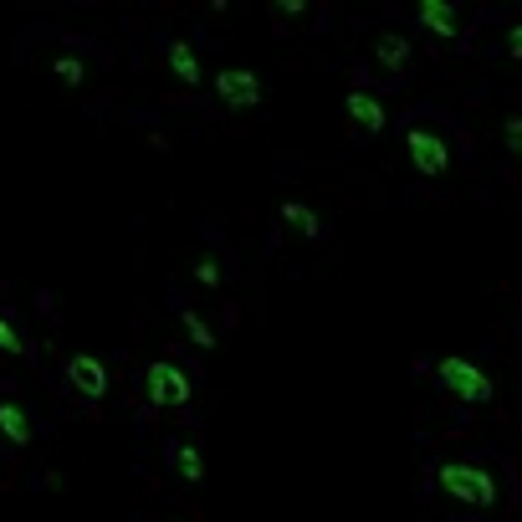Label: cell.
Instances as JSON below:
<instances>
[{
  "instance_id": "obj_1",
  "label": "cell",
  "mask_w": 522,
  "mask_h": 522,
  "mask_svg": "<svg viewBox=\"0 0 522 522\" xmlns=\"http://www.w3.org/2000/svg\"><path fill=\"white\" fill-rule=\"evenodd\" d=\"M435 487H441L451 502H466V507H492L497 502V476L476 461H441L435 466Z\"/></svg>"
},
{
  "instance_id": "obj_2",
  "label": "cell",
  "mask_w": 522,
  "mask_h": 522,
  "mask_svg": "<svg viewBox=\"0 0 522 522\" xmlns=\"http://www.w3.org/2000/svg\"><path fill=\"white\" fill-rule=\"evenodd\" d=\"M435 379L446 384V395L461 400V405H492L497 400V384L482 364H471L461 354H446V359H435Z\"/></svg>"
},
{
  "instance_id": "obj_3",
  "label": "cell",
  "mask_w": 522,
  "mask_h": 522,
  "mask_svg": "<svg viewBox=\"0 0 522 522\" xmlns=\"http://www.w3.org/2000/svg\"><path fill=\"white\" fill-rule=\"evenodd\" d=\"M144 400L149 405H164V410H185L195 400V384L180 364H169V359H154L144 369Z\"/></svg>"
},
{
  "instance_id": "obj_4",
  "label": "cell",
  "mask_w": 522,
  "mask_h": 522,
  "mask_svg": "<svg viewBox=\"0 0 522 522\" xmlns=\"http://www.w3.org/2000/svg\"><path fill=\"white\" fill-rule=\"evenodd\" d=\"M405 154H410V164L425 174V180H441V174L451 169V144L435 134V128H410V134H405Z\"/></svg>"
},
{
  "instance_id": "obj_5",
  "label": "cell",
  "mask_w": 522,
  "mask_h": 522,
  "mask_svg": "<svg viewBox=\"0 0 522 522\" xmlns=\"http://www.w3.org/2000/svg\"><path fill=\"white\" fill-rule=\"evenodd\" d=\"M215 98L231 113H251V108H261V77L251 67H221L215 72Z\"/></svg>"
},
{
  "instance_id": "obj_6",
  "label": "cell",
  "mask_w": 522,
  "mask_h": 522,
  "mask_svg": "<svg viewBox=\"0 0 522 522\" xmlns=\"http://www.w3.org/2000/svg\"><path fill=\"white\" fill-rule=\"evenodd\" d=\"M67 379H72L77 395H87V400H103L108 395V364L98 354H72L67 359Z\"/></svg>"
},
{
  "instance_id": "obj_7",
  "label": "cell",
  "mask_w": 522,
  "mask_h": 522,
  "mask_svg": "<svg viewBox=\"0 0 522 522\" xmlns=\"http://www.w3.org/2000/svg\"><path fill=\"white\" fill-rule=\"evenodd\" d=\"M415 21H420L430 36H441V41H456V36H461V11L451 6V0H420V6H415Z\"/></svg>"
},
{
  "instance_id": "obj_8",
  "label": "cell",
  "mask_w": 522,
  "mask_h": 522,
  "mask_svg": "<svg viewBox=\"0 0 522 522\" xmlns=\"http://www.w3.org/2000/svg\"><path fill=\"white\" fill-rule=\"evenodd\" d=\"M343 113H348V123H354V128H364V134H384V123H389L384 103L374 93H364V87H354V93L343 98Z\"/></svg>"
},
{
  "instance_id": "obj_9",
  "label": "cell",
  "mask_w": 522,
  "mask_h": 522,
  "mask_svg": "<svg viewBox=\"0 0 522 522\" xmlns=\"http://www.w3.org/2000/svg\"><path fill=\"white\" fill-rule=\"evenodd\" d=\"M31 435H36V425H31L26 405L21 400H0V441H6L11 451H21V446H31Z\"/></svg>"
},
{
  "instance_id": "obj_10",
  "label": "cell",
  "mask_w": 522,
  "mask_h": 522,
  "mask_svg": "<svg viewBox=\"0 0 522 522\" xmlns=\"http://www.w3.org/2000/svg\"><path fill=\"white\" fill-rule=\"evenodd\" d=\"M282 226L297 231L302 241H318V236H323V215H318L313 205H302V200H287V205H282Z\"/></svg>"
},
{
  "instance_id": "obj_11",
  "label": "cell",
  "mask_w": 522,
  "mask_h": 522,
  "mask_svg": "<svg viewBox=\"0 0 522 522\" xmlns=\"http://www.w3.org/2000/svg\"><path fill=\"white\" fill-rule=\"evenodd\" d=\"M164 62H169L174 82H185V87H195V82H200V52L190 47V41H169Z\"/></svg>"
},
{
  "instance_id": "obj_12",
  "label": "cell",
  "mask_w": 522,
  "mask_h": 522,
  "mask_svg": "<svg viewBox=\"0 0 522 522\" xmlns=\"http://www.w3.org/2000/svg\"><path fill=\"white\" fill-rule=\"evenodd\" d=\"M374 57H379L384 72H405V62H410V41H405L400 31H384V36L374 41Z\"/></svg>"
},
{
  "instance_id": "obj_13",
  "label": "cell",
  "mask_w": 522,
  "mask_h": 522,
  "mask_svg": "<svg viewBox=\"0 0 522 522\" xmlns=\"http://www.w3.org/2000/svg\"><path fill=\"white\" fill-rule=\"evenodd\" d=\"M174 471H180V482H205V456H200L195 441L174 446Z\"/></svg>"
},
{
  "instance_id": "obj_14",
  "label": "cell",
  "mask_w": 522,
  "mask_h": 522,
  "mask_svg": "<svg viewBox=\"0 0 522 522\" xmlns=\"http://www.w3.org/2000/svg\"><path fill=\"white\" fill-rule=\"evenodd\" d=\"M180 333H185V338L200 348V354H210V348H215V328H210V323H205L195 308H185V313H180Z\"/></svg>"
},
{
  "instance_id": "obj_15",
  "label": "cell",
  "mask_w": 522,
  "mask_h": 522,
  "mask_svg": "<svg viewBox=\"0 0 522 522\" xmlns=\"http://www.w3.org/2000/svg\"><path fill=\"white\" fill-rule=\"evenodd\" d=\"M52 72H57L62 87H82V82H87V67H82V57H72V52H62V57L52 62Z\"/></svg>"
},
{
  "instance_id": "obj_16",
  "label": "cell",
  "mask_w": 522,
  "mask_h": 522,
  "mask_svg": "<svg viewBox=\"0 0 522 522\" xmlns=\"http://www.w3.org/2000/svg\"><path fill=\"white\" fill-rule=\"evenodd\" d=\"M0 354H11V359L26 354V338H21V328H16L6 313H0Z\"/></svg>"
},
{
  "instance_id": "obj_17",
  "label": "cell",
  "mask_w": 522,
  "mask_h": 522,
  "mask_svg": "<svg viewBox=\"0 0 522 522\" xmlns=\"http://www.w3.org/2000/svg\"><path fill=\"white\" fill-rule=\"evenodd\" d=\"M195 282H200V287H221V261H215V256H200V261H195Z\"/></svg>"
},
{
  "instance_id": "obj_18",
  "label": "cell",
  "mask_w": 522,
  "mask_h": 522,
  "mask_svg": "<svg viewBox=\"0 0 522 522\" xmlns=\"http://www.w3.org/2000/svg\"><path fill=\"white\" fill-rule=\"evenodd\" d=\"M502 144H507V154L522 159V118H507V123H502Z\"/></svg>"
},
{
  "instance_id": "obj_19",
  "label": "cell",
  "mask_w": 522,
  "mask_h": 522,
  "mask_svg": "<svg viewBox=\"0 0 522 522\" xmlns=\"http://www.w3.org/2000/svg\"><path fill=\"white\" fill-rule=\"evenodd\" d=\"M507 57H512V62H522V21H517V26H507Z\"/></svg>"
},
{
  "instance_id": "obj_20",
  "label": "cell",
  "mask_w": 522,
  "mask_h": 522,
  "mask_svg": "<svg viewBox=\"0 0 522 522\" xmlns=\"http://www.w3.org/2000/svg\"><path fill=\"white\" fill-rule=\"evenodd\" d=\"M302 11H308L302 0H282V6H277V16H302Z\"/></svg>"
}]
</instances>
